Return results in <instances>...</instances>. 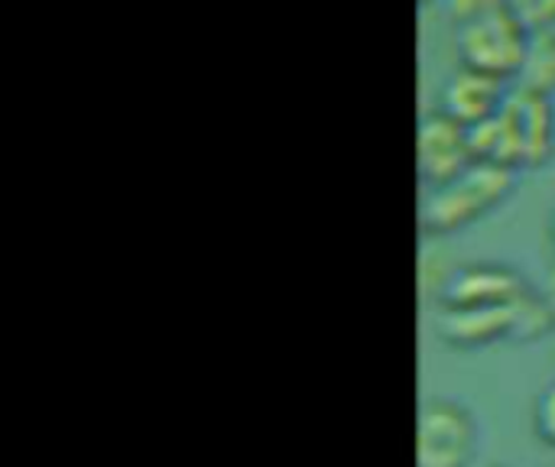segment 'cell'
Segmentation results:
<instances>
[{"label": "cell", "mask_w": 555, "mask_h": 467, "mask_svg": "<svg viewBox=\"0 0 555 467\" xmlns=\"http://www.w3.org/2000/svg\"><path fill=\"white\" fill-rule=\"evenodd\" d=\"M517 169H504L494 163H472L462 176H455L446 185L426 189L420 224L426 237H452L481 218H488L494 208H501L517 192Z\"/></svg>", "instance_id": "obj_1"}, {"label": "cell", "mask_w": 555, "mask_h": 467, "mask_svg": "<svg viewBox=\"0 0 555 467\" xmlns=\"http://www.w3.org/2000/svg\"><path fill=\"white\" fill-rule=\"evenodd\" d=\"M555 328L543 293L533 286L524 299L507 306H481V309H439L436 332L446 345L462 351H478L501 341H537Z\"/></svg>", "instance_id": "obj_2"}, {"label": "cell", "mask_w": 555, "mask_h": 467, "mask_svg": "<svg viewBox=\"0 0 555 467\" xmlns=\"http://www.w3.org/2000/svg\"><path fill=\"white\" fill-rule=\"evenodd\" d=\"M533 29L514 10V3L481 13L455 29V52L459 65L491 72L498 78H520L524 62L530 55Z\"/></svg>", "instance_id": "obj_3"}, {"label": "cell", "mask_w": 555, "mask_h": 467, "mask_svg": "<svg viewBox=\"0 0 555 467\" xmlns=\"http://www.w3.org/2000/svg\"><path fill=\"white\" fill-rule=\"evenodd\" d=\"M478 423L455 400H426L420 410L416 467H468L478 455Z\"/></svg>", "instance_id": "obj_4"}, {"label": "cell", "mask_w": 555, "mask_h": 467, "mask_svg": "<svg viewBox=\"0 0 555 467\" xmlns=\"http://www.w3.org/2000/svg\"><path fill=\"white\" fill-rule=\"evenodd\" d=\"M416 163H420V179L426 189L452 182L472 163H478L472 150V130L459 124L455 117H449L442 107L426 111L420 120Z\"/></svg>", "instance_id": "obj_5"}, {"label": "cell", "mask_w": 555, "mask_h": 467, "mask_svg": "<svg viewBox=\"0 0 555 467\" xmlns=\"http://www.w3.org/2000/svg\"><path fill=\"white\" fill-rule=\"evenodd\" d=\"M530 280L507 263H468L459 267L439 289V309H481L507 306L530 293Z\"/></svg>", "instance_id": "obj_6"}, {"label": "cell", "mask_w": 555, "mask_h": 467, "mask_svg": "<svg viewBox=\"0 0 555 467\" xmlns=\"http://www.w3.org/2000/svg\"><path fill=\"white\" fill-rule=\"evenodd\" d=\"M507 85H511L507 78H498V75L481 72V68L459 65L442 88L439 107L472 130V127L485 124L488 117H494L507 104V98H511Z\"/></svg>", "instance_id": "obj_7"}, {"label": "cell", "mask_w": 555, "mask_h": 467, "mask_svg": "<svg viewBox=\"0 0 555 467\" xmlns=\"http://www.w3.org/2000/svg\"><path fill=\"white\" fill-rule=\"evenodd\" d=\"M524 140V169H540L555 156V104L543 91H511L507 98Z\"/></svg>", "instance_id": "obj_8"}, {"label": "cell", "mask_w": 555, "mask_h": 467, "mask_svg": "<svg viewBox=\"0 0 555 467\" xmlns=\"http://www.w3.org/2000/svg\"><path fill=\"white\" fill-rule=\"evenodd\" d=\"M472 150L478 163H494V166L517 169V172L524 169V140H520V127L514 120L511 104H504L485 124L472 127Z\"/></svg>", "instance_id": "obj_9"}, {"label": "cell", "mask_w": 555, "mask_h": 467, "mask_svg": "<svg viewBox=\"0 0 555 467\" xmlns=\"http://www.w3.org/2000/svg\"><path fill=\"white\" fill-rule=\"evenodd\" d=\"M520 88L555 94V33H533L530 55L520 72Z\"/></svg>", "instance_id": "obj_10"}, {"label": "cell", "mask_w": 555, "mask_h": 467, "mask_svg": "<svg viewBox=\"0 0 555 467\" xmlns=\"http://www.w3.org/2000/svg\"><path fill=\"white\" fill-rule=\"evenodd\" d=\"M533 429H537L540 442H546L550 449H555V380L537 397V406H533Z\"/></svg>", "instance_id": "obj_11"}, {"label": "cell", "mask_w": 555, "mask_h": 467, "mask_svg": "<svg viewBox=\"0 0 555 467\" xmlns=\"http://www.w3.org/2000/svg\"><path fill=\"white\" fill-rule=\"evenodd\" d=\"M442 3H446L449 16H452L455 26H459V23H468V20H475V16H481V13H491V10H498V7H507L511 0H442Z\"/></svg>", "instance_id": "obj_12"}, {"label": "cell", "mask_w": 555, "mask_h": 467, "mask_svg": "<svg viewBox=\"0 0 555 467\" xmlns=\"http://www.w3.org/2000/svg\"><path fill=\"white\" fill-rule=\"evenodd\" d=\"M540 293H543V299H546V306H550V312L555 315V263L546 270V280H543V286H540Z\"/></svg>", "instance_id": "obj_13"}, {"label": "cell", "mask_w": 555, "mask_h": 467, "mask_svg": "<svg viewBox=\"0 0 555 467\" xmlns=\"http://www.w3.org/2000/svg\"><path fill=\"white\" fill-rule=\"evenodd\" d=\"M550 241H553V247H555V208H553V218H550Z\"/></svg>", "instance_id": "obj_14"}, {"label": "cell", "mask_w": 555, "mask_h": 467, "mask_svg": "<svg viewBox=\"0 0 555 467\" xmlns=\"http://www.w3.org/2000/svg\"><path fill=\"white\" fill-rule=\"evenodd\" d=\"M420 3H423V7H429V3H439V0H420Z\"/></svg>", "instance_id": "obj_15"}]
</instances>
